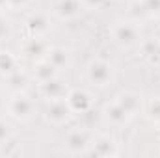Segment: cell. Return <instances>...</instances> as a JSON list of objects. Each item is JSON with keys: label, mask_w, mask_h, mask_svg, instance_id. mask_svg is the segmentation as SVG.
Returning a JSON list of instances; mask_svg holds the SVG:
<instances>
[{"label": "cell", "mask_w": 160, "mask_h": 158, "mask_svg": "<svg viewBox=\"0 0 160 158\" xmlns=\"http://www.w3.org/2000/svg\"><path fill=\"white\" fill-rule=\"evenodd\" d=\"M136 37V32L132 30V28H128V26H121L119 30H118V39L119 41H127V43H130V41Z\"/></svg>", "instance_id": "obj_12"}, {"label": "cell", "mask_w": 160, "mask_h": 158, "mask_svg": "<svg viewBox=\"0 0 160 158\" xmlns=\"http://www.w3.org/2000/svg\"><path fill=\"white\" fill-rule=\"evenodd\" d=\"M69 114H71V106H69V102H63V101L52 102L48 106V110H47V117L52 123H63V121H67Z\"/></svg>", "instance_id": "obj_3"}, {"label": "cell", "mask_w": 160, "mask_h": 158, "mask_svg": "<svg viewBox=\"0 0 160 158\" xmlns=\"http://www.w3.org/2000/svg\"><path fill=\"white\" fill-rule=\"evenodd\" d=\"M13 2H15V4H19V2H24V0H13Z\"/></svg>", "instance_id": "obj_20"}, {"label": "cell", "mask_w": 160, "mask_h": 158, "mask_svg": "<svg viewBox=\"0 0 160 158\" xmlns=\"http://www.w3.org/2000/svg\"><path fill=\"white\" fill-rule=\"evenodd\" d=\"M119 104L121 108L127 112V116L130 117V116H134L138 110H140V101H138V97L136 95H132V93H125V95H121L119 99Z\"/></svg>", "instance_id": "obj_6"}, {"label": "cell", "mask_w": 160, "mask_h": 158, "mask_svg": "<svg viewBox=\"0 0 160 158\" xmlns=\"http://www.w3.org/2000/svg\"><path fill=\"white\" fill-rule=\"evenodd\" d=\"M6 4V0H0V6H4Z\"/></svg>", "instance_id": "obj_21"}, {"label": "cell", "mask_w": 160, "mask_h": 158, "mask_svg": "<svg viewBox=\"0 0 160 158\" xmlns=\"http://www.w3.org/2000/svg\"><path fill=\"white\" fill-rule=\"evenodd\" d=\"M15 67V60L8 52H0V73H11Z\"/></svg>", "instance_id": "obj_9"}, {"label": "cell", "mask_w": 160, "mask_h": 158, "mask_svg": "<svg viewBox=\"0 0 160 158\" xmlns=\"http://www.w3.org/2000/svg\"><path fill=\"white\" fill-rule=\"evenodd\" d=\"M89 77H91L93 82H97L99 86H104V82H108V78H110V69H108L106 63L97 62V63L91 65V69H89Z\"/></svg>", "instance_id": "obj_5"}, {"label": "cell", "mask_w": 160, "mask_h": 158, "mask_svg": "<svg viewBox=\"0 0 160 158\" xmlns=\"http://www.w3.org/2000/svg\"><path fill=\"white\" fill-rule=\"evenodd\" d=\"M86 2H88L89 6H99V4H101L102 0H86Z\"/></svg>", "instance_id": "obj_19"}, {"label": "cell", "mask_w": 160, "mask_h": 158, "mask_svg": "<svg viewBox=\"0 0 160 158\" xmlns=\"http://www.w3.org/2000/svg\"><path fill=\"white\" fill-rule=\"evenodd\" d=\"M9 125L6 123V121H0V141H6L8 138H9Z\"/></svg>", "instance_id": "obj_15"}, {"label": "cell", "mask_w": 160, "mask_h": 158, "mask_svg": "<svg viewBox=\"0 0 160 158\" xmlns=\"http://www.w3.org/2000/svg\"><path fill=\"white\" fill-rule=\"evenodd\" d=\"M149 116L153 119H158L160 121V101H153L151 106H149Z\"/></svg>", "instance_id": "obj_14"}, {"label": "cell", "mask_w": 160, "mask_h": 158, "mask_svg": "<svg viewBox=\"0 0 160 158\" xmlns=\"http://www.w3.org/2000/svg\"><path fill=\"white\" fill-rule=\"evenodd\" d=\"M38 77H39L43 82L52 80V77H54V65H50V63H41L39 67H38Z\"/></svg>", "instance_id": "obj_11"}, {"label": "cell", "mask_w": 160, "mask_h": 158, "mask_svg": "<svg viewBox=\"0 0 160 158\" xmlns=\"http://www.w3.org/2000/svg\"><path fill=\"white\" fill-rule=\"evenodd\" d=\"M11 116L17 119H28L32 116V110H34V104L28 97H17L13 102H11Z\"/></svg>", "instance_id": "obj_4"}, {"label": "cell", "mask_w": 160, "mask_h": 158, "mask_svg": "<svg viewBox=\"0 0 160 158\" xmlns=\"http://www.w3.org/2000/svg\"><path fill=\"white\" fill-rule=\"evenodd\" d=\"M69 106H71V110H77V112H86L88 110V106H89V99L86 97V93H82V91H73L71 95H69Z\"/></svg>", "instance_id": "obj_7"}, {"label": "cell", "mask_w": 160, "mask_h": 158, "mask_svg": "<svg viewBox=\"0 0 160 158\" xmlns=\"http://www.w3.org/2000/svg\"><path fill=\"white\" fill-rule=\"evenodd\" d=\"M62 54H63L62 50H54V52H52V63H54V65H60V63H62V60H63Z\"/></svg>", "instance_id": "obj_16"}, {"label": "cell", "mask_w": 160, "mask_h": 158, "mask_svg": "<svg viewBox=\"0 0 160 158\" xmlns=\"http://www.w3.org/2000/svg\"><path fill=\"white\" fill-rule=\"evenodd\" d=\"M77 9H78L77 0H62V4L58 6V11H60L62 15H73Z\"/></svg>", "instance_id": "obj_10"}, {"label": "cell", "mask_w": 160, "mask_h": 158, "mask_svg": "<svg viewBox=\"0 0 160 158\" xmlns=\"http://www.w3.org/2000/svg\"><path fill=\"white\" fill-rule=\"evenodd\" d=\"M0 155H2V149H0Z\"/></svg>", "instance_id": "obj_22"}, {"label": "cell", "mask_w": 160, "mask_h": 158, "mask_svg": "<svg viewBox=\"0 0 160 158\" xmlns=\"http://www.w3.org/2000/svg\"><path fill=\"white\" fill-rule=\"evenodd\" d=\"M45 93H47L48 97H52V99H56L58 95H62L60 86H58L56 82H50V80H47V84H45Z\"/></svg>", "instance_id": "obj_13"}, {"label": "cell", "mask_w": 160, "mask_h": 158, "mask_svg": "<svg viewBox=\"0 0 160 158\" xmlns=\"http://www.w3.org/2000/svg\"><path fill=\"white\" fill-rule=\"evenodd\" d=\"M118 153V143L110 136H99L93 143H89V149H86V155L91 156H116Z\"/></svg>", "instance_id": "obj_1"}, {"label": "cell", "mask_w": 160, "mask_h": 158, "mask_svg": "<svg viewBox=\"0 0 160 158\" xmlns=\"http://www.w3.org/2000/svg\"><path fill=\"white\" fill-rule=\"evenodd\" d=\"M89 132L88 130H75L69 134L67 138V149L71 153H86V149L89 147Z\"/></svg>", "instance_id": "obj_2"}, {"label": "cell", "mask_w": 160, "mask_h": 158, "mask_svg": "<svg viewBox=\"0 0 160 158\" xmlns=\"http://www.w3.org/2000/svg\"><path fill=\"white\" fill-rule=\"evenodd\" d=\"M147 7L151 9V11H160V0H147Z\"/></svg>", "instance_id": "obj_17"}, {"label": "cell", "mask_w": 160, "mask_h": 158, "mask_svg": "<svg viewBox=\"0 0 160 158\" xmlns=\"http://www.w3.org/2000/svg\"><path fill=\"white\" fill-rule=\"evenodd\" d=\"M28 52H30L32 56H36V52H39V47H38L36 43H32V45H30V48H28Z\"/></svg>", "instance_id": "obj_18"}, {"label": "cell", "mask_w": 160, "mask_h": 158, "mask_svg": "<svg viewBox=\"0 0 160 158\" xmlns=\"http://www.w3.org/2000/svg\"><path fill=\"white\" fill-rule=\"evenodd\" d=\"M106 119L112 123V125H123L127 119H128V116H127V112L121 108L119 104H114V106H108L106 108Z\"/></svg>", "instance_id": "obj_8"}]
</instances>
